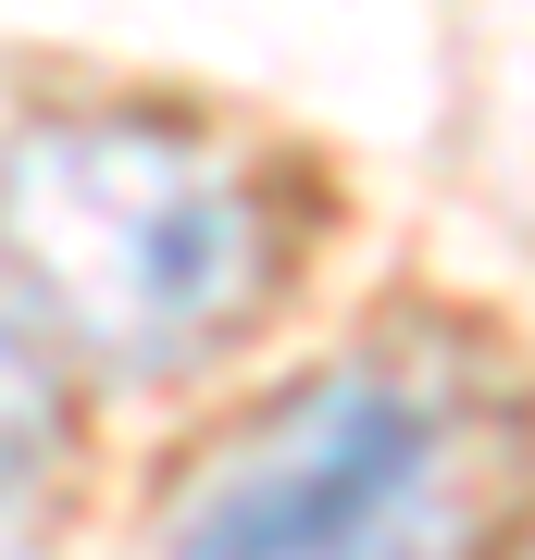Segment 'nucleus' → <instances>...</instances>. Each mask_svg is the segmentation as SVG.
<instances>
[{
    "label": "nucleus",
    "instance_id": "obj_1",
    "mask_svg": "<svg viewBox=\"0 0 535 560\" xmlns=\"http://www.w3.org/2000/svg\"><path fill=\"white\" fill-rule=\"evenodd\" d=\"M0 261L25 312L75 337L100 374H187L275 287V224L249 175L187 125L62 113L0 150Z\"/></svg>",
    "mask_w": 535,
    "mask_h": 560
},
{
    "label": "nucleus",
    "instance_id": "obj_2",
    "mask_svg": "<svg viewBox=\"0 0 535 560\" xmlns=\"http://www.w3.org/2000/svg\"><path fill=\"white\" fill-rule=\"evenodd\" d=\"M498 436L423 361H337L287 386L187 511L162 560H486L498 536Z\"/></svg>",
    "mask_w": 535,
    "mask_h": 560
},
{
    "label": "nucleus",
    "instance_id": "obj_3",
    "mask_svg": "<svg viewBox=\"0 0 535 560\" xmlns=\"http://www.w3.org/2000/svg\"><path fill=\"white\" fill-rule=\"evenodd\" d=\"M62 523V374L50 337L0 300V560H50Z\"/></svg>",
    "mask_w": 535,
    "mask_h": 560
}]
</instances>
